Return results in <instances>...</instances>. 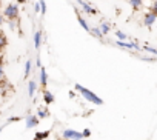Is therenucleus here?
Here are the masks:
<instances>
[{
  "mask_svg": "<svg viewBox=\"0 0 157 140\" xmlns=\"http://www.w3.org/2000/svg\"><path fill=\"white\" fill-rule=\"evenodd\" d=\"M90 34L94 36L96 39H103V37H105V36L102 34V31L99 29V26H93V28H90Z\"/></svg>",
  "mask_w": 157,
  "mask_h": 140,
  "instance_id": "nucleus-13",
  "label": "nucleus"
},
{
  "mask_svg": "<svg viewBox=\"0 0 157 140\" xmlns=\"http://www.w3.org/2000/svg\"><path fill=\"white\" fill-rule=\"evenodd\" d=\"M2 14H3V19H6L10 23H13L14 20L19 19V14H20V11H19V5L10 2V3L5 6V9H3Z\"/></svg>",
  "mask_w": 157,
  "mask_h": 140,
  "instance_id": "nucleus-2",
  "label": "nucleus"
},
{
  "mask_svg": "<svg viewBox=\"0 0 157 140\" xmlns=\"http://www.w3.org/2000/svg\"><path fill=\"white\" fill-rule=\"evenodd\" d=\"M5 80V71H3V65L0 63V82Z\"/></svg>",
  "mask_w": 157,
  "mask_h": 140,
  "instance_id": "nucleus-24",
  "label": "nucleus"
},
{
  "mask_svg": "<svg viewBox=\"0 0 157 140\" xmlns=\"http://www.w3.org/2000/svg\"><path fill=\"white\" fill-rule=\"evenodd\" d=\"M36 115H37L39 119H46V117H49V109H48V108H40V109L36 112Z\"/></svg>",
  "mask_w": 157,
  "mask_h": 140,
  "instance_id": "nucleus-15",
  "label": "nucleus"
},
{
  "mask_svg": "<svg viewBox=\"0 0 157 140\" xmlns=\"http://www.w3.org/2000/svg\"><path fill=\"white\" fill-rule=\"evenodd\" d=\"M74 89L80 94L86 102H90V103H94V105H97V106H102L105 102H103V99L102 97H99L97 94H94L93 91H90L88 88H85V86H82L80 83H74Z\"/></svg>",
  "mask_w": 157,
  "mask_h": 140,
  "instance_id": "nucleus-1",
  "label": "nucleus"
},
{
  "mask_svg": "<svg viewBox=\"0 0 157 140\" xmlns=\"http://www.w3.org/2000/svg\"><path fill=\"white\" fill-rule=\"evenodd\" d=\"M34 13H36V14H39V13H40V5H39V2H36V3H34Z\"/></svg>",
  "mask_w": 157,
  "mask_h": 140,
  "instance_id": "nucleus-26",
  "label": "nucleus"
},
{
  "mask_svg": "<svg viewBox=\"0 0 157 140\" xmlns=\"http://www.w3.org/2000/svg\"><path fill=\"white\" fill-rule=\"evenodd\" d=\"M145 52H149V54H152V55H155L157 57V49L155 48H152V46H148V45H145L143 48H142Z\"/></svg>",
  "mask_w": 157,
  "mask_h": 140,
  "instance_id": "nucleus-18",
  "label": "nucleus"
},
{
  "mask_svg": "<svg viewBox=\"0 0 157 140\" xmlns=\"http://www.w3.org/2000/svg\"><path fill=\"white\" fill-rule=\"evenodd\" d=\"M82 135H83V138H88V137H91V129H83L82 131Z\"/></svg>",
  "mask_w": 157,
  "mask_h": 140,
  "instance_id": "nucleus-23",
  "label": "nucleus"
},
{
  "mask_svg": "<svg viewBox=\"0 0 157 140\" xmlns=\"http://www.w3.org/2000/svg\"><path fill=\"white\" fill-rule=\"evenodd\" d=\"M25 122H26V129H33V128H36V126L40 123V119H39L36 114L28 112L26 117H25Z\"/></svg>",
  "mask_w": 157,
  "mask_h": 140,
  "instance_id": "nucleus-5",
  "label": "nucleus"
},
{
  "mask_svg": "<svg viewBox=\"0 0 157 140\" xmlns=\"http://www.w3.org/2000/svg\"><path fill=\"white\" fill-rule=\"evenodd\" d=\"M33 40H34V46H36V49H40V46H42V40H43V32H42V29H37V31L34 32Z\"/></svg>",
  "mask_w": 157,
  "mask_h": 140,
  "instance_id": "nucleus-7",
  "label": "nucleus"
},
{
  "mask_svg": "<svg viewBox=\"0 0 157 140\" xmlns=\"http://www.w3.org/2000/svg\"><path fill=\"white\" fill-rule=\"evenodd\" d=\"M49 134H51L49 131H37L33 140H45V138H48V137H49Z\"/></svg>",
  "mask_w": 157,
  "mask_h": 140,
  "instance_id": "nucleus-12",
  "label": "nucleus"
},
{
  "mask_svg": "<svg viewBox=\"0 0 157 140\" xmlns=\"http://www.w3.org/2000/svg\"><path fill=\"white\" fill-rule=\"evenodd\" d=\"M62 137L66 138V140H82L83 135L80 131H75V129H65L62 132Z\"/></svg>",
  "mask_w": 157,
  "mask_h": 140,
  "instance_id": "nucleus-4",
  "label": "nucleus"
},
{
  "mask_svg": "<svg viewBox=\"0 0 157 140\" xmlns=\"http://www.w3.org/2000/svg\"><path fill=\"white\" fill-rule=\"evenodd\" d=\"M99 29L102 31L103 36H106V34H109V31H111V23H109V22H103V23L99 26Z\"/></svg>",
  "mask_w": 157,
  "mask_h": 140,
  "instance_id": "nucleus-14",
  "label": "nucleus"
},
{
  "mask_svg": "<svg viewBox=\"0 0 157 140\" xmlns=\"http://www.w3.org/2000/svg\"><path fill=\"white\" fill-rule=\"evenodd\" d=\"M39 5H40V14L45 16L46 14V3H45V0H39Z\"/></svg>",
  "mask_w": 157,
  "mask_h": 140,
  "instance_id": "nucleus-21",
  "label": "nucleus"
},
{
  "mask_svg": "<svg viewBox=\"0 0 157 140\" xmlns=\"http://www.w3.org/2000/svg\"><path fill=\"white\" fill-rule=\"evenodd\" d=\"M25 2H26V0H17V3H20V5H23Z\"/></svg>",
  "mask_w": 157,
  "mask_h": 140,
  "instance_id": "nucleus-30",
  "label": "nucleus"
},
{
  "mask_svg": "<svg viewBox=\"0 0 157 140\" xmlns=\"http://www.w3.org/2000/svg\"><path fill=\"white\" fill-rule=\"evenodd\" d=\"M155 16L151 13V11H148V13H145V16H143V23H145V26L146 28H151L152 25H154V22H155Z\"/></svg>",
  "mask_w": 157,
  "mask_h": 140,
  "instance_id": "nucleus-6",
  "label": "nucleus"
},
{
  "mask_svg": "<svg viewBox=\"0 0 157 140\" xmlns=\"http://www.w3.org/2000/svg\"><path fill=\"white\" fill-rule=\"evenodd\" d=\"M31 69H33V62L31 60H26L25 62V76L23 77H28L31 74Z\"/></svg>",
  "mask_w": 157,
  "mask_h": 140,
  "instance_id": "nucleus-17",
  "label": "nucleus"
},
{
  "mask_svg": "<svg viewBox=\"0 0 157 140\" xmlns=\"http://www.w3.org/2000/svg\"><path fill=\"white\" fill-rule=\"evenodd\" d=\"M116 37H117L119 40H122V42H123V40H128V39H129V37H128V36H126L125 32H122L120 29H117V31H116Z\"/></svg>",
  "mask_w": 157,
  "mask_h": 140,
  "instance_id": "nucleus-20",
  "label": "nucleus"
},
{
  "mask_svg": "<svg viewBox=\"0 0 157 140\" xmlns=\"http://www.w3.org/2000/svg\"><path fill=\"white\" fill-rule=\"evenodd\" d=\"M75 2L80 5V8H82V11H83L85 14H88V16H96V14H97V9H96L90 2H86V0H75Z\"/></svg>",
  "mask_w": 157,
  "mask_h": 140,
  "instance_id": "nucleus-3",
  "label": "nucleus"
},
{
  "mask_svg": "<svg viewBox=\"0 0 157 140\" xmlns=\"http://www.w3.org/2000/svg\"><path fill=\"white\" fill-rule=\"evenodd\" d=\"M39 82H40L42 88H46V85H48V73H46V69L43 66H40V79H39Z\"/></svg>",
  "mask_w": 157,
  "mask_h": 140,
  "instance_id": "nucleus-8",
  "label": "nucleus"
},
{
  "mask_svg": "<svg viewBox=\"0 0 157 140\" xmlns=\"http://www.w3.org/2000/svg\"><path fill=\"white\" fill-rule=\"evenodd\" d=\"M20 120H22V117H19V115H13V117L8 119V123H11V122H20Z\"/></svg>",
  "mask_w": 157,
  "mask_h": 140,
  "instance_id": "nucleus-25",
  "label": "nucleus"
},
{
  "mask_svg": "<svg viewBox=\"0 0 157 140\" xmlns=\"http://www.w3.org/2000/svg\"><path fill=\"white\" fill-rule=\"evenodd\" d=\"M151 13L157 17V0H154L152 2V5H151Z\"/></svg>",
  "mask_w": 157,
  "mask_h": 140,
  "instance_id": "nucleus-22",
  "label": "nucleus"
},
{
  "mask_svg": "<svg viewBox=\"0 0 157 140\" xmlns=\"http://www.w3.org/2000/svg\"><path fill=\"white\" fill-rule=\"evenodd\" d=\"M43 102H45V105H46V106H48V105H51V103H54V94H52L51 91L45 89V91H43Z\"/></svg>",
  "mask_w": 157,
  "mask_h": 140,
  "instance_id": "nucleus-9",
  "label": "nucleus"
},
{
  "mask_svg": "<svg viewBox=\"0 0 157 140\" xmlns=\"http://www.w3.org/2000/svg\"><path fill=\"white\" fill-rule=\"evenodd\" d=\"M36 89H37V82H36V80H29V82H28V96H29V97H34Z\"/></svg>",
  "mask_w": 157,
  "mask_h": 140,
  "instance_id": "nucleus-11",
  "label": "nucleus"
},
{
  "mask_svg": "<svg viewBox=\"0 0 157 140\" xmlns=\"http://www.w3.org/2000/svg\"><path fill=\"white\" fill-rule=\"evenodd\" d=\"M3 128H5V125H3V126H0V132H2V131H3Z\"/></svg>",
  "mask_w": 157,
  "mask_h": 140,
  "instance_id": "nucleus-31",
  "label": "nucleus"
},
{
  "mask_svg": "<svg viewBox=\"0 0 157 140\" xmlns=\"http://www.w3.org/2000/svg\"><path fill=\"white\" fill-rule=\"evenodd\" d=\"M68 96H69L71 99H74V97H75V93H74V91H69V93H68Z\"/></svg>",
  "mask_w": 157,
  "mask_h": 140,
  "instance_id": "nucleus-27",
  "label": "nucleus"
},
{
  "mask_svg": "<svg viewBox=\"0 0 157 140\" xmlns=\"http://www.w3.org/2000/svg\"><path fill=\"white\" fill-rule=\"evenodd\" d=\"M8 45V40H6V36L3 34V32H0V49L2 48H5Z\"/></svg>",
  "mask_w": 157,
  "mask_h": 140,
  "instance_id": "nucleus-19",
  "label": "nucleus"
},
{
  "mask_svg": "<svg viewBox=\"0 0 157 140\" xmlns=\"http://www.w3.org/2000/svg\"><path fill=\"white\" fill-rule=\"evenodd\" d=\"M36 65H37V66H42V62H40V57H37V60H36Z\"/></svg>",
  "mask_w": 157,
  "mask_h": 140,
  "instance_id": "nucleus-28",
  "label": "nucleus"
},
{
  "mask_svg": "<svg viewBox=\"0 0 157 140\" xmlns=\"http://www.w3.org/2000/svg\"><path fill=\"white\" fill-rule=\"evenodd\" d=\"M2 23H3V14L0 13V25H2Z\"/></svg>",
  "mask_w": 157,
  "mask_h": 140,
  "instance_id": "nucleus-29",
  "label": "nucleus"
},
{
  "mask_svg": "<svg viewBox=\"0 0 157 140\" xmlns=\"http://www.w3.org/2000/svg\"><path fill=\"white\" fill-rule=\"evenodd\" d=\"M129 5L132 6V9H140L142 5H143V0H129Z\"/></svg>",
  "mask_w": 157,
  "mask_h": 140,
  "instance_id": "nucleus-16",
  "label": "nucleus"
},
{
  "mask_svg": "<svg viewBox=\"0 0 157 140\" xmlns=\"http://www.w3.org/2000/svg\"><path fill=\"white\" fill-rule=\"evenodd\" d=\"M77 22L80 23V26H82V28H83L85 31H88V32H90V28H91V26L88 25V22H86V20L83 19V16H82L80 13H78V11H77Z\"/></svg>",
  "mask_w": 157,
  "mask_h": 140,
  "instance_id": "nucleus-10",
  "label": "nucleus"
}]
</instances>
